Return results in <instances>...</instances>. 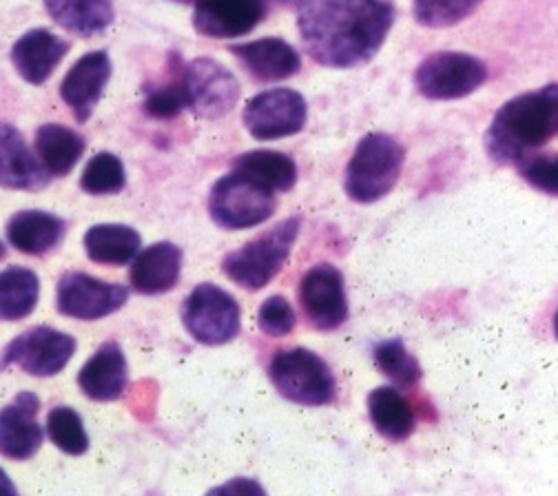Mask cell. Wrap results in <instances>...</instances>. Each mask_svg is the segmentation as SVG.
<instances>
[{
  "mask_svg": "<svg viewBox=\"0 0 558 496\" xmlns=\"http://www.w3.org/2000/svg\"><path fill=\"white\" fill-rule=\"evenodd\" d=\"M395 23L390 0H300L298 29L304 49L324 66L371 62Z\"/></svg>",
  "mask_w": 558,
  "mask_h": 496,
  "instance_id": "cell-1",
  "label": "cell"
},
{
  "mask_svg": "<svg viewBox=\"0 0 558 496\" xmlns=\"http://www.w3.org/2000/svg\"><path fill=\"white\" fill-rule=\"evenodd\" d=\"M558 133V85L508 100L485 133V152L499 165H519Z\"/></svg>",
  "mask_w": 558,
  "mask_h": 496,
  "instance_id": "cell-2",
  "label": "cell"
},
{
  "mask_svg": "<svg viewBox=\"0 0 558 496\" xmlns=\"http://www.w3.org/2000/svg\"><path fill=\"white\" fill-rule=\"evenodd\" d=\"M405 152L401 142L388 133H368L362 137L351 162L345 167L343 189L360 204H373L386 197L401 178Z\"/></svg>",
  "mask_w": 558,
  "mask_h": 496,
  "instance_id": "cell-3",
  "label": "cell"
},
{
  "mask_svg": "<svg viewBox=\"0 0 558 496\" xmlns=\"http://www.w3.org/2000/svg\"><path fill=\"white\" fill-rule=\"evenodd\" d=\"M300 229H302L300 216L279 222L277 227L251 240L242 249L229 253L222 262L225 275L246 291L264 289L266 283L287 264L293 251V244L300 235Z\"/></svg>",
  "mask_w": 558,
  "mask_h": 496,
  "instance_id": "cell-4",
  "label": "cell"
},
{
  "mask_svg": "<svg viewBox=\"0 0 558 496\" xmlns=\"http://www.w3.org/2000/svg\"><path fill=\"white\" fill-rule=\"evenodd\" d=\"M268 377L279 395L300 406L319 408L337 397L332 371L308 348L279 350L270 360Z\"/></svg>",
  "mask_w": 558,
  "mask_h": 496,
  "instance_id": "cell-5",
  "label": "cell"
},
{
  "mask_svg": "<svg viewBox=\"0 0 558 496\" xmlns=\"http://www.w3.org/2000/svg\"><path fill=\"white\" fill-rule=\"evenodd\" d=\"M275 208V191L238 171L220 178L208 197L214 222L227 231L259 227L272 216Z\"/></svg>",
  "mask_w": 558,
  "mask_h": 496,
  "instance_id": "cell-6",
  "label": "cell"
},
{
  "mask_svg": "<svg viewBox=\"0 0 558 496\" xmlns=\"http://www.w3.org/2000/svg\"><path fill=\"white\" fill-rule=\"evenodd\" d=\"M487 81V66L459 51L428 56L414 71V87L428 100H459L474 94Z\"/></svg>",
  "mask_w": 558,
  "mask_h": 496,
  "instance_id": "cell-7",
  "label": "cell"
},
{
  "mask_svg": "<svg viewBox=\"0 0 558 496\" xmlns=\"http://www.w3.org/2000/svg\"><path fill=\"white\" fill-rule=\"evenodd\" d=\"M182 322L189 335L206 346H222L240 332V306L216 283H199L182 309Z\"/></svg>",
  "mask_w": 558,
  "mask_h": 496,
  "instance_id": "cell-8",
  "label": "cell"
},
{
  "mask_svg": "<svg viewBox=\"0 0 558 496\" xmlns=\"http://www.w3.org/2000/svg\"><path fill=\"white\" fill-rule=\"evenodd\" d=\"M186 107L206 120L227 116L240 98V83L231 71L211 58H197L180 69Z\"/></svg>",
  "mask_w": 558,
  "mask_h": 496,
  "instance_id": "cell-9",
  "label": "cell"
},
{
  "mask_svg": "<svg viewBox=\"0 0 558 496\" xmlns=\"http://www.w3.org/2000/svg\"><path fill=\"white\" fill-rule=\"evenodd\" d=\"M76 352V339L49 326H38L16 337L0 358V366H19L32 377L58 375Z\"/></svg>",
  "mask_w": 558,
  "mask_h": 496,
  "instance_id": "cell-10",
  "label": "cell"
},
{
  "mask_svg": "<svg viewBox=\"0 0 558 496\" xmlns=\"http://www.w3.org/2000/svg\"><path fill=\"white\" fill-rule=\"evenodd\" d=\"M308 107L295 89H268L244 107V126L255 140H279L306 126Z\"/></svg>",
  "mask_w": 558,
  "mask_h": 496,
  "instance_id": "cell-11",
  "label": "cell"
},
{
  "mask_svg": "<svg viewBox=\"0 0 558 496\" xmlns=\"http://www.w3.org/2000/svg\"><path fill=\"white\" fill-rule=\"evenodd\" d=\"M129 300L122 283H109L87 273H64L58 281V311L72 319L96 322L120 311Z\"/></svg>",
  "mask_w": 558,
  "mask_h": 496,
  "instance_id": "cell-12",
  "label": "cell"
},
{
  "mask_svg": "<svg viewBox=\"0 0 558 496\" xmlns=\"http://www.w3.org/2000/svg\"><path fill=\"white\" fill-rule=\"evenodd\" d=\"M287 0H199L193 12V27L206 38H238L253 32L272 8ZM300 3V0H291Z\"/></svg>",
  "mask_w": 558,
  "mask_h": 496,
  "instance_id": "cell-13",
  "label": "cell"
},
{
  "mask_svg": "<svg viewBox=\"0 0 558 496\" xmlns=\"http://www.w3.org/2000/svg\"><path fill=\"white\" fill-rule=\"evenodd\" d=\"M300 300L308 322L317 330H335L348 319L343 275L332 264H317L304 275Z\"/></svg>",
  "mask_w": 558,
  "mask_h": 496,
  "instance_id": "cell-14",
  "label": "cell"
},
{
  "mask_svg": "<svg viewBox=\"0 0 558 496\" xmlns=\"http://www.w3.org/2000/svg\"><path fill=\"white\" fill-rule=\"evenodd\" d=\"M40 399L34 392H21L0 410V455L27 461L43 446V428L38 423Z\"/></svg>",
  "mask_w": 558,
  "mask_h": 496,
  "instance_id": "cell-15",
  "label": "cell"
},
{
  "mask_svg": "<svg viewBox=\"0 0 558 496\" xmlns=\"http://www.w3.org/2000/svg\"><path fill=\"white\" fill-rule=\"evenodd\" d=\"M111 78V60L107 51L85 53L64 76L60 96L78 122H87L102 98Z\"/></svg>",
  "mask_w": 558,
  "mask_h": 496,
  "instance_id": "cell-16",
  "label": "cell"
},
{
  "mask_svg": "<svg viewBox=\"0 0 558 496\" xmlns=\"http://www.w3.org/2000/svg\"><path fill=\"white\" fill-rule=\"evenodd\" d=\"M231 53L259 83H279L293 78L302 69V58L293 45L282 38H259L233 45Z\"/></svg>",
  "mask_w": 558,
  "mask_h": 496,
  "instance_id": "cell-17",
  "label": "cell"
},
{
  "mask_svg": "<svg viewBox=\"0 0 558 496\" xmlns=\"http://www.w3.org/2000/svg\"><path fill=\"white\" fill-rule=\"evenodd\" d=\"M49 182V173L36 160L19 129L0 122V186L36 191Z\"/></svg>",
  "mask_w": 558,
  "mask_h": 496,
  "instance_id": "cell-18",
  "label": "cell"
},
{
  "mask_svg": "<svg viewBox=\"0 0 558 496\" xmlns=\"http://www.w3.org/2000/svg\"><path fill=\"white\" fill-rule=\"evenodd\" d=\"M69 51V43L49 29H32L12 47V62L29 85H43Z\"/></svg>",
  "mask_w": 558,
  "mask_h": 496,
  "instance_id": "cell-19",
  "label": "cell"
},
{
  "mask_svg": "<svg viewBox=\"0 0 558 496\" xmlns=\"http://www.w3.org/2000/svg\"><path fill=\"white\" fill-rule=\"evenodd\" d=\"M180 268L182 251L171 242H158L133 259L131 283L143 295H162L178 283Z\"/></svg>",
  "mask_w": 558,
  "mask_h": 496,
  "instance_id": "cell-20",
  "label": "cell"
},
{
  "mask_svg": "<svg viewBox=\"0 0 558 496\" xmlns=\"http://www.w3.org/2000/svg\"><path fill=\"white\" fill-rule=\"evenodd\" d=\"M81 390L94 401H116L126 388V360L116 341L102 343L78 375Z\"/></svg>",
  "mask_w": 558,
  "mask_h": 496,
  "instance_id": "cell-21",
  "label": "cell"
},
{
  "mask_svg": "<svg viewBox=\"0 0 558 496\" xmlns=\"http://www.w3.org/2000/svg\"><path fill=\"white\" fill-rule=\"evenodd\" d=\"M66 225L47 210H21L8 222V240L25 255L40 257L64 238Z\"/></svg>",
  "mask_w": 558,
  "mask_h": 496,
  "instance_id": "cell-22",
  "label": "cell"
},
{
  "mask_svg": "<svg viewBox=\"0 0 558 496\" xmlns=\"http://www.w3.org/2000/svg\"><path fill=\"white\" fill-rule=\"evenodd\" d=\"M36 154L49 176L62 178L83 158L85 137L74 129L47 122L36 131Z\"/></svg>",
  "mask_w": 558,
  "mask_h": 496,
  "instance_id": "cell-23",
  "label": "cell"
},
{
  "mask_svg": "<svg viewBox=\"0 0 558 496\" xmlns=\"http://www.w3.org/2000/svg\"><path fill=\"white\" fill-rule=\"evenodd\" d=\"M45 8L64 32L83 38L98 36L113 23L111 0H45Z\"/></svg>",
  "mask_w": 558,
  "mask_h": 496,
  "instance_id": "cell-24",
  "label": "cell"
},
{
  "mask_svg": "<svg viewBox=\"0 0 558 496\" xmlns=\"http://www.w3.org/2000/svg\"><path fill=\"white\" fill-rule=\"evenodd\" d=\"M368 414L377 433L388 441H405L414 431V412L410 401L390 386L368 395Z\"/></svg>",
  "mask_w": 558,
  "mask_h": 496,
  "instance_id": "cell-25",
  "label": "cell"
},
{
  "mask_svg": "<svg viewBox=\"0 0 558 496\" xmlns=\"http://www.w3.org/2000/svg\"><path fill=\"white\" fill-rule=\"evenodd\" d=\"M233 171L248 176L251 180L268 186L275 193L291 191L298 182V165L291 156L270 152V149H257L242 154L233 162Z\"/></svg>",
  "mask_w": 558,
  "mask_h": 496,
  "instance_id": "cell-26",
  "label": "cell"
},
{
  "mask_svg": "<svg viewBox=\"0 0 558 496\" xmlns=\"http://www.w3.org/2000/svg\"><path fill=\"white\" fill-rule=\"evenodd\" d=\"M143 244L140 233L124 225H96L85 233V253L96 264L124 266Z\"/></svg>",
  "mask_w": 558,
  "mask_h": 496,
  "instance_id": "cell-27",
  "label": "cell"
},
{
  "mask_svg": "<svg viewBox=\"0 0 558 496\" xmlns=\"http://www.w3.org/2000/svg\"><path fill=\"white\" fill-rule=\"evenodd\" d=\"M40 298V279L34 270L10 266L0 270V319L19 322L34 313Z\"/></svg>",
  "mask_w": 558,
  "mask_h": 496,
  "instance_id": "cell-28",
  "label": "cell"
},
{
  "mask_svg": "<svg viewBox=\"0 0 558 496\" xmlns=\"http://www.w3.org/2000/svg\"><path fill=\"white\" fill-rule=\"evenodd\" d=\"M47 433L56 448L64 455L81 457L89 450V437L85 433V423L81 414L66 406H58L47 416Z\"/></svg>",
  "mask_w": 558,
  "mask_h": 496,
  "instance_id": "cell-29",
  "label": "cell"
},
{
  "mask_svg": "<svg viewBox=\"0 0 558 496\" xmlns=\"http://www.w3.org/2000/svg\"><path fill=\"white\" fill-rule=\"evenodd\" d=\"M377 368L397 386H414L422 379V366L408 352L401 339H386L375 348Z\"/></svg>",
  "mask_w": 558,
  "mask_h": 496,
  "instance_id": "cell-30",
  "label": "cell"
},
{
  "mask_svg": "<svg viewBox=\"0 0 558 496\" xmlns=\"http://www.w3.org/2000/svg\"><path fill=\"white\" fill-rule=\"evenodd\" d=\"M124 167L113 154H98L83 171L81 186L89 195H116L124 189Z\"/></svg>",
  "mask_w": 558,
  "mask_h": 496,
  "instance_id": "cell-31",
  "label": "cell"
},
{
  "mask_svg": "<svg viewBox=\"0 0 558 496\" xmlns=\"http://www.w3.org/2000/svg\"><path fill=\"white\" fill-rule=\"evenodd\" d=\"M483 0H414V19L418 25L441 29L468 19Z\"/></svg>",
  "mask_w": 558,
  "mask_h": 496,
  "instance_id": "cell-32",
  "label": "cell"
},
{
  "mask_svg": "<svg viewBox=\"0 0 558 496\" xmlns=\"http://www.w3.org/2000/svg\"><path fill=\"white\" fill-rule=\"evenodd\" d=\"M184 107H186V94H184L180 74L171 83L149 89L145 98V111L158 120H171L180 116Z\"/></svg>",
  "mask_w": 558,
  "mask_h": 496,
  "instance_id": "cell-33",
  "label": "cell"
},
{
  "mask_svg": "<svg viewBox=\"0 0 558 496\" xmlns=\"http://www.w3.org/2000/svg\"><path fill=\"white\" fill-rule=\"evenodd\" d=\"M527 184L547 195H558V156L530 154L517 165Z\"/></svg>",
  "mask_w": 558,
  "mask_h": 496,
  "instance_id": "cell-34",
  "label": "cell"
},
{
  "mask_svg": "<svg viewBox=\"0 0 558 496\" xmlns=\"http://www.w3.org/2000/svg\"><path fill=\"white\" fill-rule=\"evenodd\" d=\"M257 324L268 337H287L295 328V311L287 298L272 295L259 306Z\"/></svg>",
  "mask_w": 558,
  "mask_h": 496,
  "instance_id": "cell-35",
  "label": "cell"
},
{
  "mask_svg": "<svg viewBox=\"0 0 558 496\" xmlns=\"http://www.w3.org/2000/svg\"><path fill=\"white\" fill-rule=\"evenodd\" d=\"M216 494H220V492H257V494H262L264 489L257 485V483H253V481H246V479H235L233 483H227V485H222V487H218V489H214Z\"/></svg>",
  "mask_w": 558,
  "mask_h": 496,
  "instance_id": "cell-36",
  "label": "cell"
},
{
  "mask_svg": "<svg viewBox=\"0 0 558 496\" xmlns=\"http://www.w3.org/2000/svg\"><path fill=\"white\" fill-rule=\"evenodd\" d=\"M0 494H16V485L12 483V479L8 476V472L0 468Z\"/></svg>",
  "mask_w": 558,
  "mask_h": 496,
  "instance_id": "cell-37",
  "label": "cell"
},
{
  "mask_svg": "<svg viewBox=\"0 0 558 496\" xmlns=\"http://www.w3.org/2000/svg\"><path fill=\"white\" fill-rule=\"evenodd\" d=\"M5 253H8V251H5V244H3V242H0V259H3V257H5Z\"/></svg>",
  "mask_w": 558,
  "mask_h": 496,
  "instance_id": "cell-38",
  "label": "cell"
},
{
  "mask_svg": "<svg viewBox=\"0 0 558 496\" xmlns=\"http://www.w3.org/2000/svg\"><path fill=\"white\" fill-rule=\"evenodd\" d=\"M554 330H556V337H558V311H556V319H554Z\"/></svg>",
  "mask_w": 558,
  "mask_h": 496,
  "instance_id": "cell-39",
  "label": "cell"
},
{
  "mask_svg": "<svg viewBox=\"0 0 558 496\" xmlns=\"http://www.w3.org/2000/svg\"><path fill=\"white\" fill-rule=\"evenodd\" d=\"M175 3H199V0H175Z\"/></svg>",
  "mask_w": 558,
  "mask_h": 496,
  "instance_id": "cell-40",
  "label": "cell"
}]
</instances>
